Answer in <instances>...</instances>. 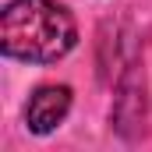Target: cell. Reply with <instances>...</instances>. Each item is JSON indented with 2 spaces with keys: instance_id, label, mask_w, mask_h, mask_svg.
Returning <instances> with one entry per match:
<instances>
[{
  "instance_id": "2",
  "label": "cell",
  "mask_w": 152,
  "mask_h": 152,
  "mask_svg": "<svg viewBox=\"0 0 152 152\" xmlns=\"http://www.w3.org/2000/svg\"><path fill=\"white\" fill-rule=\"evenodd\" d=\"M67 113H71V88L67 85H39L25 103V124L39 138L53 134Z\"/></svg>"
},
{
  "instance_id": "1",
  "label": "cell",
  "mask_w": 152,
  "mask_h": 152,
  "mask_svg": "<svg viewBox=\"0 0 152 152\" xmlns=\"http://www.w3.org/2000/svg\"><path fill=\"white\" fill-rule=\"evenodd\" d=\"M78 46V25L57 0H11L0 14V53L25 64H57Z\"/></svg>"
}]
</instances>
